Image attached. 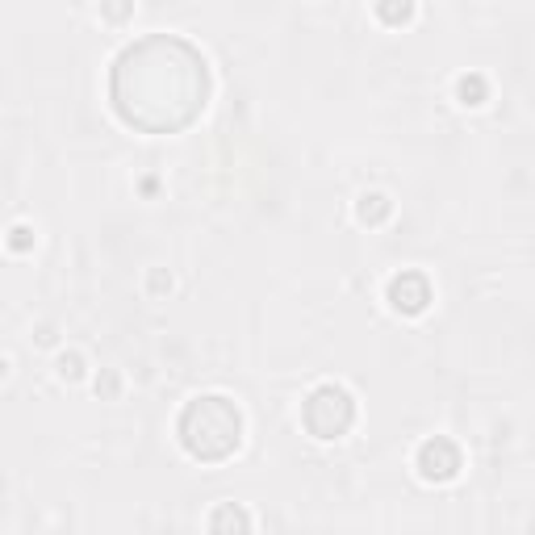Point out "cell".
I'll return each mask as SVG.
<instances>
[{"label":"cell","instance_id":"cell-1","mask_svg":"<svg viewBox=\"0 0 535 535\" xmlns=\"http://www.w3.org/2000/svg\"><path fill=\"white\" fill-rule=\"evenodd\" d=\"M109 101L130 130L180 134L209 105V63L180 34L134 38L113 59Z\"/></svg>","mask_w":535,"mask_h":535},{"label":"cell","instance_id":"cell-2","mask_svg":"<svg viewBox=\"0 0 535 535\" xmlns=\"http://www.w3.org/2000/svg\"><path fill=\"white\" fill-rule=\"evenodd\" d=\"M180 444L189 456L197 460H226L235 456L243 444V414L230 398H218V393H205V398H193L180 414Z\"/></svg>","mask_w":535,"mask_h":535},{"label":"cell","instance_id":"cell-3","mask_svg":"<svg viewBox=\"0 0 535 535\" xmlns=\"http://www.w3.org/2000/svg\"><path fill=\"white\" fill-rule=\"evenodd\" d=\"M301 423L310 427V435L318 439H339L347 435V427L356 423V402L352 393L339 389V385H318L306 406H301Z\"/></svg>","mask_w":535,"mask_h":535},{"label":"cell","instance_id":"cell-4","mask_svg":"<svg viewBox=\"0 0 535 535\" xmlns=\"http://www.w3.org/2000/svg\"><path fill=\"white\" fill-rule=\"evenodd\" d=\"M418 473L427 481H452L460 473V448L444 435L427 439V444L418 448Z\"/></svg>","mask_w":535,"mask_h":535},{"label":"cell","instance_id":"cell-5","mask_svg":"<svg viewBox=\"0 0 535 535\" xmlns=\"http://www.w3.org/2000/svg\"><path fill=\"white\" fill-rule=\"evenodd\" d=\"M389 301H393V310H402V314H423L427 301H431V281L423 272L393 276L389 281Z\"/></svg>","mask_w":535,"mask_h":535},{"label":"cell","instance_id":"cell-6","mask_svg":"<svg viewBox=\"0 0 535 535\" xmlns=\"http://www.w3.org/2000/svg\"><path fill=\"white\" fill-rule=\"evenodd\" d=\"M214 535H247V515L239 506H218L214 510Z\"/></svg>","mask_w":535,"mask_h":535},{"label":"cell","instance_id":"cell-7","mask_svg":"<svg viewBox=\"0 0 535 535\" xmlns=\"http://www.w3.org/2000/svg\"><path fill=\"white\" fill-rule=\"evenodd\" d=\"M469 92H473V97H481V80H460V97L464 101H469Z\"/></svg>","mask_w":535,"mask_h":535}]
</instances>
